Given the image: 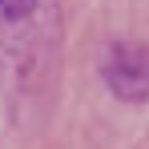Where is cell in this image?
<instances>
[{"instance_id": "obj_1", "label": "cell", "mask_w": 149, "mask_h": 149, "mask_svg": "<svg viewBox=\"0 0 149 149\" xmlns=\"http://www.w3.org/2000/svg\"><path fill=\"white\" fill-rule=\"evenodd\" d=\"M105 81L121 101H149V45H113L105 56Z\"/></svg>"}, {"instance_id": "obj_2", "label": "cell", "mask_w": 149, "mask_h": 149, "mask_svg": "<svg viewBox=\"0 0 149 149\" xmlns=\"http://www.w3.org/2000/svg\"><path fill=\"white\" fill-rule=\"evenodd\" d=\"M32 8H36V0H0V16H8V20H24Z\"/></svg>"}]
</instances>
